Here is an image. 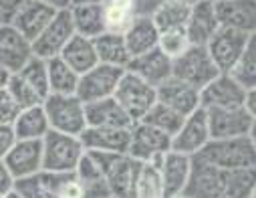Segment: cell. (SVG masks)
Segmentation results:
<instances>
[{"label": "cell", "instance_id": "6da1fadb", "mask_svg": "<svg viewBox=\"0 0 256 198\" xmlns=\"http://www.w3.org/2000/svg\"><path fill=\"white\" fill-rule=\"evenodd\" d=\"M256 186V150L248 138L212 140L192 158L184 194L192 198H250Z\"/></svg>", "mask_w": 256, "mask_h": 198}, {"label": "cell", "instance_id": "7a4b0ae2", "mask_svg": "<svg viewBox=\"0 0 256 198\" xmlns=\"http://www.w3.org/2000/svg\"><path fill=\"white\" fill-rule=\"evenodd\" d=\"M87 154L105 174L113 198H134L136 180L142 162H138L130 154H113V152H87Z\"/></svg>", "mask_w": 256, "mask_h": 198}, {"label": "cell", "instance_id": "3957f363", "mask_svg": "<svg viewBox=\"0 0 256 198\" xmlns=\"http://www.w3.org/2000/svg\"><path fill=\"white\" fill-rule=\"evenodd\" d=\"M85 146L79 136L48 131L42 138V172L67 174L75 172L85 156Z\"/></svg>", "mask_w": 256, "mask_h": 198}, {"label": "cell", "instance_id": "277c9868", "mask_svg": "<svg viewBox=\"0 0 256 198\" xmlns=\"http://www.w3.org/2000/svg\"><path fill=\"white\" fill-rule=\"evenodd\" d=\"M52 131L79 136L87 129L85 103L77 95H48L42 103Z\"/></svg>", "mask_w": 256, "mask_h": 198}, {"label": "cell", "instance_id": "5b68a950", "mask_svg": "<svg viewBox=\"0 0 256 198\" xmlns=\"http://www.w3.org/2000/svg\"><path fill=\"white\" fill-rule=\"evenodd\" d=\"M218 75H220V71L208 53V47L192 45L186 53H182L178 59H174L172 77L196 87L198 91H202Z\"/></svg>", "mask_w": 256, "mask_h": 198}, {"label": "cell", "instance_id": "8992f818", "mask_svg": "<svg viewBox=\"0 0 256 198\" xmlns=\"http://www.w3.org/2000/svg\"><path fill=\"white\" fill-rule=\"evenodd\" d=\"M172 150V136L164 134L162 129L138 121L132 127V142H130V156L136 158L138 162L152 164L160 170V164L164 156Z\"/></svg>", "mask_w": 256, "mask_h": 198}, {"label": "cell", "instance_id": "52a82bcc", "mask_svg": "<svg viewBox=\"0 0 256 198\" xmlns=\"http://www.w3.org/2000/svg\"><path fill=\"white\" fill-rule=\"evenodd\" d=\"M113 97L127 111V115L134 119V123H138L158 103V89L146 83L144 79H140L138 75L125 71Z\"/></svg>", "mask_w": 256, "mask_h": 198}, {"label": "cell", "instance_id": "ba28073f", "mask_svg": "<svg viewBox=\"0 0 256 198\" xmlns=\"http://www.w3.org/2000/svg\"><path fill=\"white\" fill-rule=\"evenodd\" d=\"M77 35L71 11H58L50 25L40 33V37L32 43V53L38 59L50 61L54 57H60V53L65 51V47L71 43V39Z\"/></svg>", "mask_w": 256, "mask_h": 198}, {"label": "cell", "instance_id": "9c48e42d", "mask_svg": "<svg viewBox=\"0 0 256 198\" xmlns=\"http://www.w3.org/2000/svg\"><path fill=\"white\" fill-rule=\"evenodd\" d=\"M244 99L246 87L232 73H220L200 91L202 109H236L244 107Z\"/></svg>", "mask_w": 256, "mask_h": 198}, {"label": "cell", "instance_id": "30bf717a", "mask_svg": "<svg viewBox=\"0 0 256 198\" xmlns=\"http://www.w3.org/2000/svg\"><path fill=\"white\" fill-rule=\"evenodd\" d=\"M248 35L228 29V27H220V31L212 37V41L206 45L208 53L212 57V61L216 63V67L220 73H232L236 69V65L240 63L246 45H248Z\"/></svg>", "mask_w": 256, "mask_h": 198}, {"label": "cell", "instance_id": "8fae6325", "mask_svg": "<svg viewBox=\"0 0 256 198\" xmlns=\"http://www.w3.org/2000/svg\"><path fill=\"white\" fill-rule=\"evenodd\" d=\"M210 142H212V136H210L208 115L200 107L198 111H194L184 119L182 127L178 129V134L172 138V150L178 154H186L190 158H194Z\"/></svg>", "mask_w": 256, "mask_h": 198}, {"label": "cell", "instance_id": "7c38bea8", "mask_svg": "<svg viewBox=\"0 0 256 198\" xmlns=\"http://www.w3.org/2000/svg\"><path fill=\"white\" fill-rule=\"evenodd\" d=\"M123 75H125V69H119V67H111V65L99 63L95 69H91L85 75H81L77 97L83 103L109 99V97L115 95L117 85H119V81H121Z\"/></svg>", "mask_w": 256, "mask_h": 198}, {"label": "cell", "instance_id": "4fadbf2b", "mask_svg": "<svg viewBox=\"0 0 256 198\" xmlns=\"http://www.w3.org/2000/svg\"><path fill=\"white\" fill-rule=\"evenodd\" d=\"M208 115L210 136L212 140H236L248 138L250 125L254 117L246 111V107L236 109H204Z\"/></svg>", "mask_w": 256, "mask_h": 198}, {"label": "cell", "instance_id": "5bb4252c", "mask_svg": "<svg viewBox=\"0 0 256 198\" xmlns=\"http://www.w3.org/2000/svg\"><path fill=\"white\" fill-rule=\"evenodd\" d=\"M34 57L32 43L22 37L12 25H0V65L10 73H18Z\"/></svg>", "mask_w": 256, "mask_h": 198}, {"label": "cell", "instance_id": "9a60e30c", "mask_svg": "<svg viewBox=\"0 0 256 198\" xmlns=\"http://www.w3.org/2000/svg\"><path fill=\"white\" fill-rule=\"evenodd\" d=\"M14 180H24L42 172V140H18L4 158Z\"/></svg>", "mask_w": 256, "mask_h": 198}, {"label": "cell", "instance_id": "2e32d148", "mask_svg": "<svg viewBox=\"0 0 256 198\" xmlns=\"http://www.w3.org/2000/svg\"><path fill=\"white\" fill-rule=\"evenodd\" d=\"M220 19L216 13V5L212 0H202V3L192 7L190 21L186 25V35L192 45L206 47L212 37L220 31Z\"/></svg>", "mask_w": 256, "mask_h": 198}, {"label": "cell", "instance_id": "e0dca14e", "mask_svg": "<svg viewBox=\"0 0 256 198\" xmlns=\"http://www.w3.org/2000/svg\"><path fill=\"white\" fill-rule=\"evenodd\" d=\"M87 152H113L130 154L132 129L125 127H87L81 134Z\"/></svg>", "mask_w": 256, "mask_h": 198}, {"label": "cell", "instance_id": "ac0fdd59", "mask_svg": "<svg viewBox=\"0 0 256 198\" xmlns=\"http://www.w3.org/2000/svg\"><path fill=\"white\" fill-rule=\"evenodd\" d=\"M172 69H174V61L160 47L146 53V55L132 59L130 67H127L130 73L138 75L140 79H144L146 83H150L156 89L172 77Z\"/></svg>", "mask_w": 256, "mask_h": 198}, {"label": "cell", "instance_id": "d6986e66", "mask_svg": "<svg viewBox=\"0 0 256 198\" xmlns=\"http://www.w3.org/2000/svg\"><path fill=\"white\" fill-rule=\"evenodd\" d=\"M56 13L58 11L40 3V0H28V3L12 17V21L8 25H12L22 37H26L30 43H34L40 37V33L50 25V21L54 19Z\"/></svg>", "mask_w": 256, "mask_h": 198}, {"label": "cell", "instance_id": "ffe728a7", "mask_svg": "<svg viewBox=\"0 0 256 198\" xmlns=\"http://www.w3.org/2000/svg\"><path fill=\"white\" fill-rule=\"evenodd\" d=\"M214 5L222 27L240 31L248 37L256 35V0H220Z\"/></svg>", "mask_w": 256, "mask_h": 198}, {"label": "cell", "instance_id": "44dd1931", "mask_svg": "<svg viewBox=\"0 0 256 198\" xmlns=\"http://www.w3.org/2000/svg\"><path fill=\"white\" fill-rule=\"evenodd\" d=\"M158 101L188 117L200 109V91L176 77H170L166 83L158 87Z\"/></svg>", "mask_w": 256, "mask_h": 198}, {"label": "cell", "instance_id": "7402d4cb", "mask_svg": "<svg viewBox=\"0 0 256 198\" xmlns=\"http://www.w3.org/2000/svg\"><path fill=\"white\" fill-rule=\"evenodd\" d=\"M160 174H162L168 198L184 194L188 188L190 176H192V158L170 150L160 164Z\"/></svg>", "mask_w": 256, "mask_h": 198}, {"label": "cell", "instance_id": "603a6c76", "mask_svg": "<svg viewBox=\"0 0 256 198\" xmlns=\"http://www.w3.org/2000/svg\"><path fill=\"white\" fill-rule=\"evenodd\" d=\"M85 115L87 127H134V119L127 115V111L119 105L115 97L85 103Z\"/></svg>", "mask_w": 256, "mask_h": 198}, {"label": "cell", "instance_id": "cb8c5ba5", "mask_svg": "<svg viewBox=\"0 0 256 198\" xmlns=\"http://www.w3.org/2000/svg\"><path fill=\"white\" fill-rule=\"evenodd\" d=\"M123 37H125V43H127V49H130L132 59L146 55V53L158 49V45H160V31H158L152 17H140L125 31Z\"/></svg>", "mask_w": 256, "mask_h": 198}, {"label": "cell", "instance_id": "d4e9b609", "mask_svg": "<svg viewBox=\"0 0 256 198\" xmlns=\"http://www.w3.org/2000/svg\"><path fill=\"white\" fill-rule=\"evenodd\" d=\"M93 43H95L99 63L127 71V67H130V63H132V55H130V49H127V43H125L123 35L107 31L101 37L93 39Z\"/></svg>", "mask_w": 256, "mask_h": 198}, {"label": "cell", "instance_id": "484cf974", "mask_svg": "<svg viewBox=\"0 0 256 198\" xmlns=\"http://www.w3.org/2000/svg\"><path fill=\"white\" fill-rule=\"evenodd\" d=\"M60 59L65 61L71 69H75L79 75H85L87 71L95 69L99 65V57H97L93 39H87L81 35H75L71 39V43L60 53Z\"/></svg>", "mask_w": 256, "mask_h": 198}, {"label": "cell", "instance_id": "4316f807", "mask_svg": "<svg viewBox=\"0 0 256 198\" xmlns=\"http://www.w3.org/2000/svg\"><path fill=\"white\" fill-rule=\"evenodd\" d=\"M103 11H105L107 31L119 33V35H125L127 29H130L140 17H144L138 0H105Z\"/></svg>", "mask_w": 256, "mask_h": 198}, {"label": "cell", "instance_id": "83f0119b", "mask_svg": "<svg viewBox=\"0 0 256 198\" xmlns=\"http://www.w3.org/2000/svg\"><path fill=\"white\" fill-rule=\"evenodd\" d=\"M71 19L77 35L87 39H97L107 33L105 11L103 5H87V7H71Z\"/></svg>", "mask_w": 256, "mask_h": 198}, {"label": "cell", "instance_id": "f1b7e54d", "mask_svg": "<svg viewBox=\"0 0 256 198\" xmlns=\"http://www.w3.org/2000/svg\"><path fill=\"white\" fill-rule=\"evenodd\" d=\"M192 7L180 0H164V3L152 13V19L160 33L166 31H186V25L190 21Z\"/></svg>", "mask_w": 256, "mask_h": 198}, {"label": "cell", "instance_id": "f546056e", "mask_svg": "<svg viewBox=\"0 0 256 198\" xmlns=\"http://www.w3.org/2000/svg\"><path fill=\"white\" fill-rule=\"evenodd\" d=\"M46 67H48L50 95H77L81 75L75 69H71L60 57L46 61Z\"/></svg>", "mask_w": 256, "mask_h": 198}, {"label": "cell", "instance_id": "4dcf8cb0", "mask_svg": "<svg viewBox=\"0 0 256 198\" xmlns=\"http://www.w3.org/2000/svg\"><path fill=\"white\" fill-rule=\"evenodd\" d=\"M50 131L46 113L42 105L22 109L14 121V134L18 140H42Z\"/></svg>", "mask_w": 256, "mask_h": 198}, {"label": "cell", "instance_id": "1f68e13d", "mask_svg": "<svg viewBox=\"0 0 256 198\" xmlns=\"http://www.w3.org/2000/svg\"><path fill=\"white\" fill-rule=\"evenodd\" d=\"M134 198H168L162 174L156 166L142 162V168H140V174L136 180Z\"/></svg>", "mask_w": 256, "mask_h": 198}, {"label": "cell", "instance_id": "d6a6232c", "mask_svg": "<svg viewBox=\"0 0 256 198\" xmlns=\"http://www.w3.org/2000/svg\"><path fill=\"white\" fill-rule=\"evenodd\" d=\"M20 75L38 95L40 99L44 101L48 95H50V85H48V67H46V61L44 59H38V57H32L24 67L16 73Z\"/></svg>", "mask_w": 256, "mask_h": 198}, {"label": "cell", "instance_id": "836d02e7", "mask_svg": "<svg viewBox=\"0 0 256 198\" xmlns=\"http://www.w3.org/2000/svg\"><path fill=\"white\" fill-rule=\"evenodd\" d=\"M184 119H186L184 115H180V113L174 111L172 107H168V105H164L162 101H158V103L148 111V115H146L142 121H146V123H150V125L162 129L164 134H168V136L174 138V136L178 134V129L182 127Z\"/></svg>", "mask_w": 256, "mask_h": 198}, {"label": "cell", "instance_id": "e575fe53", "mask_svg": "<svg viewBox=\"0 0 256 198\" xmlns=\"http://www.w3.org/2000/svg\"><path fill=\"white\" fill-rule=\"evenodd\" d=\"M232 75L246 87H256V35H252L248 39L246 51L240 59V63L236 65V69L232 71Z\"/></svg>", "mask_w": 256, "mask_h": 198}, {"label": "cell", "instance_id": "d590c367", "mask_svg": "<svg viewBox=\"0 0 256 198\" xmlns=\"http://www.w3.org/2000/svg\"><path fill=\"white\" fill-rule=\"evenodd\" d=\"M6 89L10 91V95L16 99V103L22 107V109H28V107H36V105H42L44 101L40 99V95L20 77V75H10V81L6 85Z\"/></svg>", "mask_w": 256, "mask_h": 198}, {"label": "cell", "instance_id": "8d00e7d4", "mask_svg": "<svg viewBox=\"0 0 256 198\" xmlns=\"http://www.w3.org/2000/svg\"><path fill=\"white\" fill-rule=\"evenodd\" d=\"M158 47L174 61L182 53H186L192 47V43H190L186 31H166V33H160V45Z\"/></svg>", "mask_w": 256, "mask_h": 198}, {"label": "cell", "instance_id": "74e56055", "mask_svg": "<svg viewBox=\"0 0 256 198\" xmlns=\"http://www.w3.org/2000/svg\"><path fill=\"white\" fill-rule=\"evenodd\" d=\"M20 111H22V107L16 103V99L10 95V91L6 87L0 89V123L14 125Z\"/></svg>", "mask_w": 256, "mask_h": 198}, {"label": "cell", "instance_id": "f35d334b", "mask_svg": "<svg viewBox=\"0 0 256 198\" xmlns=\"http://www.w3.org/2000/svg\"><path fill=\"white\" fill-rule=\"evenodd\" d=\"M16 142H18V138L14 134V125L0 123V160H4L8 156V152L14 148Z\"/></svg>", "mask_w": 256, "mask_h": 198}, {"label": "cell", "instance_id": "ab89813d", "mask_svg": "<svg viewBox=\"0 0 256 198\" xmlns=\"http://www.w3.org/2000/svg\"><path fill=\"white\" fill-rule=\"evenodd\" d=\"M28 3V0H0V19L2 23H10L12 17Z\"/></svg>", "mask_w": 256, "mask_h": 198}, {"label": "cell", "instance_id": "60d3db41", "mask_svg": "<svg viewBox=\"0 0 256 198\" xmlns=\"http://www.w3.org/2000/svg\"><path fill=\"white\" fill-rule=\"evenodd\" d=\"M14 184H16V180H14V176L10 174L6 162L0 160V196H4V194H8L10 190H14Z\"/></svg>", "mask_w": 256, "mask_h": 198}, {"label": "cell", "instance_id": "b9f144b4", "mask_svg": "<svg viewBox=\"0 0 256 198\" xmlns=\"http://www.w3.org/2000/svg\"><path fill=\"white\" fill-rule=\"evenodd\" d=\"M244 107L246 111L256 119V87L246 89V99H244Z\"/></svg>", "mask_w": 256, "mask_h": 198}, {"label": "cell", "instance_id": "7bdbcfd3", "mask_svg": "<svg viewBox=\"0 0 256 198\" xmlns=\"http://www.w3.org/2000/svg\"><path fill=\"white\" fill-rule=\"evenodd\" d=\"M138 3H140V9H142V15L152 17V13L164 3V0H138Z\"/></svg>", "mask_w": 256, "mask_h": 198}, {"label": "cell", "instance_id": "ee69618b", "mask_svg": "<svg viewBox=\"0 0 256 198\" xmlns=\"http://www.w3.org/2000/svg\"><path fill=\"white\" fill-rule=\"evenodd\" d=\"M40 3L52 7L54 11H67V9H71V0H40Z\"/></svg>", "mask_w": 256, "mask_h": 198}, {"label": "cell", "instance_id": "f6af8a7d", "mask_svg": "<svg viewBox=\"0 0 256 198\" xmlns=\"http://www.w3.org/2000/svg\"><path fill=\"white\" fill-rule=\"evenodd\" d=\"M8 81H10V73L0 65V89H4L8 85Z\"/></svg>", "mask_w": 256, "mask_h": 198}, {"label": "cell", "instance_id": "bcb514c9", "mask_svg": "<svg viewBox=\"0 0 256 198\" xmlns=\"http://www.w3.org/2000/svg\"><path fill=\"white\" fill-rule=\"evenodd\" d=\"M105 0H71V7H87V5H103Z\"/></svg>", "mask_w": 256, "mask_h": 198}, {"label": "cell", "instance_id": "7dc6e473", "mask_svg": "<svg viewBox=\"0 0 256 198\" xmlns=\"http://www.w3.org/2000/svg\"><path fill=\"white\" fill-rule=\"evenodd\" d=\"M248 140H250L252 148L256 150V119H254V121H252V125H250V131H248Z\"/></svg>", "mask_w": 256, "mask_h": 198}, {"label": "cell", "instance_id": "c3c4849f", "mask_svg": "<svg viewBox=\"0 0 256 198\" xmlns=\"http://www.w3.org/2000/svg\"><path fill=\"white\" fill-rule=\"evenodd\" d=\"M2 198H24V196H22V194H20V192H18V190L14 188V190H10L8 194H4Z\"/></svg>", "mask_w": 256, "mask_h": 198}, {"label": "cell", "instance_id": "681fc988", "mask_svg": "<svg viewBox=\"0 0 256 198\" xmlns=\"http://www.w3.org/2000/svg\"><path fill=\"white\" fill-rule=\"evenodd\" d=\"M180 3H186V5H190V7H194V5L202 3V0H180Z\"/></svg>", "mask_w": 256, "mask_h": 198}, {"label": "cell", "instance_id": "f907efd6", "mask_svg": "<svg viewBox=\"0 0 256 198\" xmlns=\"http://www.w3.org/2000/svg\"><path fill=\"white\" fill-rule=\"evenodd\" d=\"M174 198H192V196H188V194H178V196H174Z\"/></svg>", "mask_w": 256, "mask_h": 198}, {"label": "cell", "instance_id": "816d5d0a", "mask_svg": "<svg viewBox=\"0 0 256 198\" xmlns=\"http://www.w3.org/2000/svg\"><path fill=\"white\" fill-rule=\"evenodd\" d=\"M250 198H256V186H254V190H252V194H250Z\"/></svg>", "mask_w": 256, "mask_h": 198}, {"label": "cell", "instance_id": "f5cc1de1", "mask_svg": "<svg viewBox=\"0 0 256 198\" xmlns=\"http://www.w3.org/2000/svg\"><path fill=\"white\" fill-rule=\"evenodd\" d=\"M212 3H220V0H212Z\"/></svg>", "mask_w": 256, "mask_h": 198}, {"label": "cell", "instance_id": "db71d44e", "mask_svg": "<svg viewBox=\"0 0 256 198\" xmlns=\"http://www.w3.org/2000/svg\"><path fill=\"white\" fill-rule=\"evenodd\" d=\"M0 25H4V23H2V19H0Z\"/></svg>", "mask_w": 256, "mask_h": 198}, {"label": "cell", "instance_id": "11a10c76", "mask_svg": "<svg viewBox=\"0 0 256 198\" xmlns=\"http://www.w3.org/2000/svg\"><path fill=\"white\" fill-rule=\"evenodd\" d=\"M0 198H2V196H0Z\"/></svg>", "mask_w": 256, "mask_h": 198}]
</instances>
